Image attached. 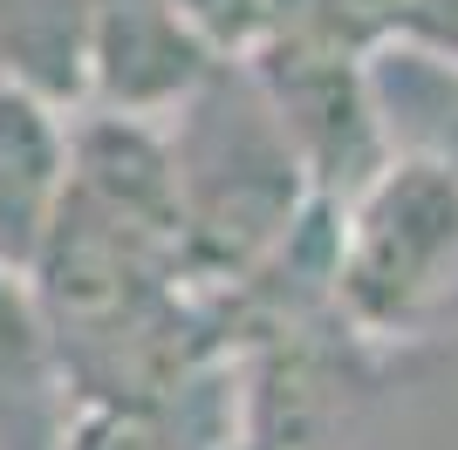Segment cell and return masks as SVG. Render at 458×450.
Masks as SVG:
<instances>
[{
    "mask_svg": "<svg viewBox=\"0 0 458 450\" xmlns=\"http://www.w3.org/2000/svg\"><path fill=\"white\" fill-rule=\"evenodd\" d=\"M69 185V150L35 96L0 75V260H35Z\"/></svg>",
    "mask_w": 458,
    "mask_h": 450,
    "instance_id": "3957f363",
    "label": "cell"
},
{
    "mask_svg": "<svg viewBox=\"0 0 458 450\" xmlns=\"http://www.w3.org/2000/svg\"><path fill=\"white\" fill-rule=\"evenodd\" d=\"M397 21H411L438 55H452L458 62V0H403V14Z\"/></svg>",
    "mask_w": 458,
    "mask_h": 450,
    "instance_id": "8992f818",
    "label": "cell"
},
{
    "mask_svg": "<svg viewBox=\"0 0 458 450\" xmlns=\"http://www.w3.org/2000/svg\"><path fill=\"white\" fill-rule=\"evenodd\" d=\"M89 62L110 103L123 110H151V103L191 96L206 82L199 28H185L165 0H103L89 28Z\"/></svg>",
    "mask_w": 458,
    "mask_h": 450,
    "instance_id": "7a4b0ae2",
    "label": "cell"
},
{
    "mask_svg": "<svg viewBox=\"0 0 458 450\" xmlns=\"http://www.w3.org/2000/svg\"><path fill=\"white\" fill-rule=\"evenodd\" d=\"M14 444H41V375L21 300L0 287V450Z\"/></svg>",
    "mask_w": 458,
    "mask_h": 450,
    "instance_id": "277c9868",
    "label": "cell"
},
{
    "mask_svg": "<svg viewBox=\"0 0 458 450\" xmlns=\"http://www.w3.org/2000/svg\"><path fill=\"white\" fill-rule=\"evenodd\" d=\"M335 294L363 335L418 341L458 321V164L438 150L383 164L349 212Z\"/></svg>",
    "mask_w": 458,
    "mask_h": 450,
    "instance_id": "6da1fadb",
    "label": "cell"
},
{
    "mask_svg": "<svg viewBox=\"0 0 458 450\" xmlns=\"http://www.w3.org/2000/svg\"><path fill=\"white\" fill-rule=\"evenodd\" d=\"M185 28H199V35H247L253 14H260V0H165Z\"/></svg>",
    "mask_w": 458,
    "mask_h": 450,
    "instance_id": "5b68a950",
    "label": "cell"
}]
</instances>
